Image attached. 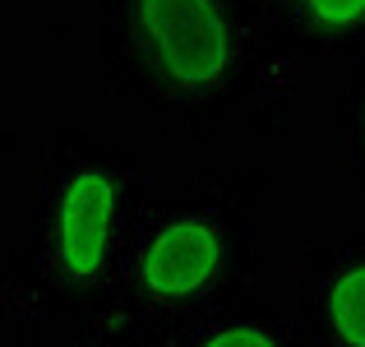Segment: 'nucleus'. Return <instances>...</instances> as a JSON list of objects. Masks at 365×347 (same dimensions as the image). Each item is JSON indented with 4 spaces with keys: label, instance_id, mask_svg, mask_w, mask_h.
Here are the masks:
<instances>
[{
    "label": "nucleus",
    "instance_id": "423d86ee",
    "mask_svg": "<svg viewBox=\"0 0 365 347\" xmlns=\"http://www.w3.org/2000/svg\"><path fill=\"white\" fill-rule=\"evenodd\" d=\"M199 347H277L268 333L250 329V324H222V329H213Z\"/></svg>",
    "mask_w": 365,
    "mask_h": 347
},
{
    "label": "nucleus",
    "instance_id": "f257e3e1",
    "mask_svg": "<svg viewBox=\"0 0 365 347\" xmlns=\"http://www.w3.org/2000/svg\"><path fill=\"white\" fill-rule=\"evenodd\" d=\"M134 33L176 89H208L232 65V24L217 0H134Z\"/></svg>",
    "mask_w": 365,
    "mask_h": 347
},
{
    "label": "nucleus",
    "instance_id": "f03ea898",
    "mask_svg": "<svg viewBox=\"0 0 365 347\" xmlns=\"http://www.w3.org/2000/svg\"><path fill=\"white\" fill-rule=\"evenodd\" d=\"M116 236V181L98 167L74 171L61 186L51 218V259L70 278H93Z\"/></svg>",
    "mask_w": 365,
    "mask_h": 347
},
{
    "label": "nucleus",
    "instance_id": "39448f33",
    "mask_svg": "<svg viewBox=\"0 0 365 347\" xmlns=\"http://www.w3.org/2000/svg\"><path fill=\"white\" fill-rule=\"evenodd\" d=\"M310 5V14L319 19V24L329 28H351L365 19V0H305Z\"/></svg>",
    "mask_w": 365,
    "mask_h": 347
},
{
    "label": "nucleus",
    "instance_id": "7ed1b4c3",
    "mask_svg": "<svg viewBox=\"0 0 365 347\" xmlns=\"http://www.w3.org/2000/svg\"><path fill=\"white\" fill-rule=\"evenodd\" d=\"M222 268V241L208 223H171L143 250V287L162 301H180V296L204 292Z\"/></svg>",
    "mask_w": 365,
    "mask_h": 347
},
{
    "label": "nucleus",
    "instance_id": "20e7f679",
    "mask_svg": "<svg viewBox=\"0 0 365 347\" xmlns=\"http://www.w3.org/2000/svg\"><path fill=\"white\" fill-rule=\"evenodd\" d=\"M329 324L347 347H365V264H351L329 287Z\"/></svg>",
    "mask_w": 365,
    "mask_h": 347
}]
</instances>
